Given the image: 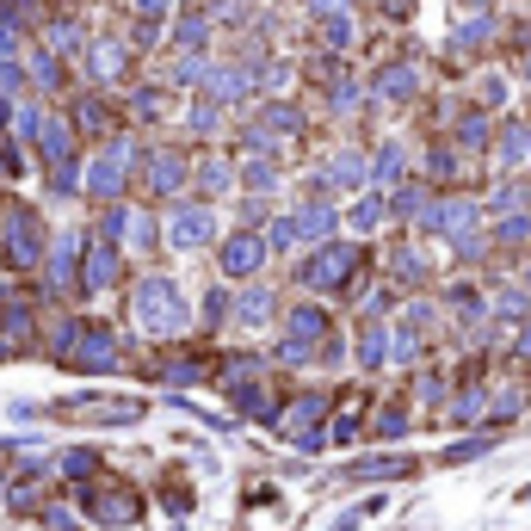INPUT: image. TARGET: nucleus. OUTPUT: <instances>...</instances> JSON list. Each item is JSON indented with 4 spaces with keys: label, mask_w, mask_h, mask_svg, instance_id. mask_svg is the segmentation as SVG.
I'll use <instances>...</instances> for the list:
<instances>
[{
    "label": "nucleus",
    "mask_w": 531,
    "mask_h": 531,
    "mask_svg": "<svg viewBox=\"0 0 531 531\" xmlns=\"http://www.w3.org/2000/svg\"><path fill=\"white\" fill-rule=\"evenodd\" d=\"M81 507H87L93 525H136L143 519V494L136 488H87Z\"/></svg>",
    "instance_id": "f257e3e1"
},
{
    "label": "nucleus",
    "mask_w": 531,
    "mask_h": 531,
    "mask_svg": "<svg viewBox=\"0 0 531 531\" xmlns=\"http://www.w3.org/2000/svg\"><path fill=\"white\" fill-rule=\"evenodd\" d=\"M136 309H143L149 328H180V303H173V285H143V297H136Z\"/></svg>",
    "instance_id": "f03ea898"
},
{
    "label": "nucleus",
    "mask_w": 531,
    "mask_h": 531,
    "mask_svg": "<svg viewBox=\"0 0 531 531\" xmlns=\"http://www.w3.org/2000/svg\"><path fill=\"white\" fill-rule=\"evenodd\" d=\"M352 260H359L352 247H328V254H315V260H309L303 278H309V285H340V278L352 272Z\"/></svg>",
    "instance_id": "7ed1b4c3"
},
{
    "label": "nucleus",
    "mask_w": 531,
    "mask_h": 531,
    "mask_svg": "<svg viewBox=\"0 0 531 531\" xmlns=\"http://www.w3.org/2000/svg\"><path fill=\"white\" fill-rule=\"evenodd\" d=\"M346 476L352 482H396V476H414V464L408 457H371V464H352Z\"/></svg>",
    "instance_id": "20e7f679"
},
{
    "label": "nucleus",
    "mask_w": 531,
    "mask_h": 531,
    "mask_svg": "<svg viewBox=\"0 0 531 531\" xmlns=\"http://www.w3.org/2000/svg\"><path fill=\"white\" fill-rule=\"evenodd\" d=\"M501 161H507V167H525V161H531V130H525V124H507V130H501Z\"/></svg>",
    "instance_id": "39448f33"
},
{
    "label": "nucleus",
    "mask_w": 531,
    "mask_h": 531,
    "mask_svg": "<svg viewBox=\"0 0 531 531\" xmlns=\"http://www.w3.org/2000/svg\"><path fill=\"white\" fill-rule=\"evenodd\" d=\"M488 451H494V433H470V439H457L445 451V464H476V457H488Z\"/></svg>",
    "instance_id": "423d86ee"
},
{
    "label": "nucleus",
    "mask_w": 531,
    "mask_h": 531,
    "mask_svg": "<svg viewBox=\"0 0 531 531\" xmlns=\"http://www.w3.org/2000/svg\"><path fill=\"white\" fill-rule=\"evenodd\" d=\"M173 241H180V247L210 241V217H204V210H180V223H173Z\"/></svg>",
    "instance_id": "0eeeda50"
},
{
    "label": "nucleus",
    "mask_w": 531,
    "mask_h": 531,
    "mask_svg": "<svg viewBox=\"0 0 531 531\" xmlns=\"http://www.w3.org/2000/svg\"><path fill=\"white\" fill-rule=\"evenodd\" d=\"M223 266H229V272H254V266H260V241H229V247H223Z\"/></svg>",
    "instance_id": "6e6552de"
},
{
    "label": "nucleus",
    "mask_w": 531,
    "mask_h": 531,
    "mask_svg": "<svg viewBox=\"0 0 531 531\" xmlns=\"http://www.w3.org/2000/svg\"><path fill=\"white\" fill-rule=\"evenodd\" d=\"M377 87H383V93H396V99H408V93H414V87H420V75H414V68H408V62H402V68H389V75H383V81H377Z\"/></svg>",
    "instance_id": "1a4fd4ad"
},
{
    "label": "nucleus",
    "mask_w": 531,
    "mask_h": 531,
    "mask_svg": "<svg viewBox=\"0 0 531 531\" xmlns=\"http://www.w3.org/2000/svg\"><path fill=\"white\" fill-rule=\"evenodd\" d=\"M519 408H525V389H501V402H494V427L519 420Z\"/></svg>",
    "instance_id": "9d476101"
},
{
    "label": "nucleus",
    "mask_w": 531,
    "mask_h": 531,
    "mask_svg": "<svg viewBox=\"0 0 531 531\" xmlns=\"http://www.w3.org/2000/svg\"><path fill=\"white\" fill-rule=\"evenodd\" d=\"M482 414V389L470 383V389H457V402H451V420H476Z\"/></svg>",
    "instance_id": "9b49d317"
},
{
    "label": "nucleus",
    "mask_w": 531,
    "mask_h": 531,
    "mask_svg": "<svg viewBox=\"0 0 531 531\" xmlns=\"http://www.w3.org/2000/svg\"><path fill=\"white\" fill-rule=\"evenodd\" d=\"M241 322H266V291H247V303H241Z\"/></svg>",
    "instance_id": "f8f14e48"
},
{
    "label": "nucleus",
    "mask_w": 531,
    "mask_h": 531,
    "mask_svg": "<svg viewBox=\"0 0 531 531\" xmlns=\"http://www.w3.org/2000/svg\"><path fill=\"white\" fill-rule=\"evenodd\" d=\"M377 173H383V180H396V173H402V149H396V143L377 155Z\"/></svg>",
    "instance_id": "ddd939ff"
},
{
    "label": "nucleus",
    "mask_w": 531,
    "mask_h": 531,
    "mask_svg": "<svg viewBox=\"0 0 531 531\" xmlns=\"http://www.w3.org/2000/svg\"><path fill=\"white\" fill-rule=\"evenodd\" d=\"M457 136L476 149V143H488V124H482V118H464V124H457Z\"/></svg>",
    "instance_id": "4468645a"
},
{
    "label": "nucleus",
    "mask_w": 531,
    "mask_h": 531,
    "mask_svg": "<svg viewBox=\"0 0 531 531\" xmlns=\"http://www.w3.org/2000/svg\"><path fill=\"white\" fill-rule=\"evenodd\" d=\"M377 433H389V439H396V433H408V414H402V408H389V414L377 420Z\"/></svg>",
    "instance_id": "2eb2a0df"
},
{
    "label": "nucleus",
    "mask_w": 531,
    "mask_h": 531,
    "mask_svg": "<svg viewBox=\"0 0 531 531\" xmlns=\"http://www.w3.org/2000/svg\"><path fill=\"white\" fill-rule=\"evenodd\" d=\"M383 217V204H359V210H352V223H359V229H371Z\"/></svg>",
    "instance_id": "dca6fc26"
},
{
    "label": "nucleus",
    "mask_w": 531,
    "mask_h": 531,
    "mask_svg": "<svg viewBox=\"0 0 531 531\" xmlns=\"http://www.w3.org/2000/svg\"><path fill=\"white\" fill-rule=\"evenodd\" d=\"M365 513H371V507H359V513H346V519H340L334 531H359V519H365Z\"/></svg>",
    "instance_id": "f3484780"
},
{
    "label": "nucleus",
    "mask_w": 531,
    "mask_h": 531,
    "mask_svg": "<svg viewBox=\"0 0 531 531\" xmlns=\"http://www.w3.org/2000/svg\"><path fill=\"white\" fill-rule=\"evenodd\" d=\"M519 359H531V328H525V334H519Z\"/></svg>",
    "instance_id": "a211bd4d"
},
{
    "label": "nucleus",
    "mask_w": 531,
    "mask_h": 531,
    "mask_svg": "<svg viewBox=\"0 0 531 531\" xmlns=\"http://www.w3.org/2000/svg\"><path fill=\"white\" fill-rule=\"evenodd\" d=\"M519 75H525V81H531V50H525V62H519Z\"/></svg>",
    "instance_id": "6ab92c4d"
},
{
    "label": "nucleus",
    "mask_w": 531,
    "mask_h": 531,
    "mask_svg": "<svg viewBox=\"0 0 531 531\" xmlns=\"http://www.w3.org/2000/svg\"><path fill=\"white\" fill-rule=\"evenodd\" d=\"M389 7H396V13H408V7H414V0H389Z\"/></svg>",
    "instance_id": "aec40b11"
}]
</instances>
